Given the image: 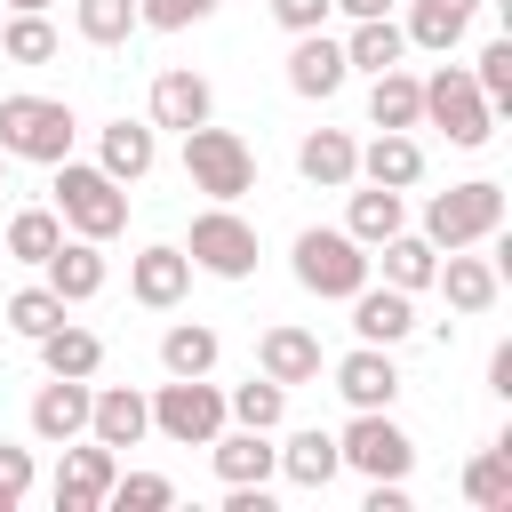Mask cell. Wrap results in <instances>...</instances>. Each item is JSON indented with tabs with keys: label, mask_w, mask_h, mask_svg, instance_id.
I'll list each match as a JSON object with an SVG mask.
<instances>
[{
	"label": "cell",
	"mask_w": 512,
	"mask_h": 512,
	"mask_svg": "<svg viewBox=\"0 0 512 512\" xmlns=\"http://www.w3.org/2000/svg\"><path fill=\"white\" fill-rule=\"evenodd\" d=\"M288 272H296V288H304V296L344 304L376 264H368V248H360L344 224H304V232H296V248H288Z\"/></svg>",
	"instance_id": "cell-1"
},
{
	"label": "cell",
	"mask_w": 512,
	"mask_h": 512,
	"mask_svg": "<svg viewBox=\"0 0 512 512\" xmlns=\"http://www.w3.org/2000/svg\"><path fill=\"white\" fill-rule=\"evenodd\" d=\"M72 136H80V120L64 96H0V152L8 160L56 168V160H72Z\"/></svg>",
	"instance_id": "cell-2"
},
{
	"label": "cell",
	"mask_w": 512,
	"mask_h": 512,
	"mask_svg": "<svg viewBox=\"0 0 512 512\" xmlns=\"http://www.w3.org/2000/svg\"><path fill=\"white\" fill-rule=\"evenodd\" d=\"M56 216H64V232H80V240H112L120 224H128V184H112L96 160H56Z\"/></svg>",
	"instance_id": "cell-3"
},
{
	"label": "cell",
	"mask_w": 512,
	"mask_h": 512,
	"mask_svg": "<svg viewBox=\"0 0 512 512\" xmlns=\"http://www.w3.org/2000/svg\"><path fill=\"white\" fill-rule=\"evenodd\" d=\"M504 232V184L496 176H472V184H448L424 200V240L432 248H480Z\"/></svg>",
	"instance_id": "cell-4"
},
{
	"label": "cell",
	"mask_w": 512,
	"mask_h": 512,
	"mask_svg": "<svg viewBox=\"0 0 512 512\" xmlns=\"http://www.w3.org/2000/svg\"><path fill=\"white\" fill-rule=\"evenodd\" d=\"M184 176L208 200H240V192H256V152H248L240 128L200 120V128H184Z\"/></svg>",
	"instance_id": "cell-5"
},
{
	"label": "cell",
	"mask_w": 512,
	"mask_h": 512,
	"mask_svg": "<svg viewBox=\"0 0 512 512\" xmlns=\"http://www.w3.org/2000/svg\"><path fill=\"white\" fill-rule=\"evenodd\" d=\"M424 120H432L456 152H480V144L496 136V104L480 96V80H472L464 64H440V72L424 80Z\"/></svg>",
	"instance_id": "cell-6"
},
{
	"label": "cell",
	"mask_w": 512,
	"mask_h": 512,
	"mask_svg": "<svg viewBox=\"0 0 512 512\" xmlns=\"http://www.w3.org/2000/svg\"><path fill=\"white\" fill-rule=\"evenodd\" d=\"M184 256H192V272H208V280H248V272H256V224H248L232 200H208V208L192 216Z\"/></svg>",
	"instance_id": "cell-7"
},
{
	"label": "cell",
	"mask_w": 512,
	"mask_h": 512,
	"mask_svg": "<svg viewBox=\"0 0 512 512\" xmlns=\"http://www.w3.org/2000/svg\"><path fill=\"white\" fill-rule=\"evenodd\" d=\"M152 432L176 440V448H208V440L224 432V392H216L208 376H168V384L152 392Z\"/></svg>",
	"instance_id": "cell-8"
},
{
	"label": "cell",
	"mask_w": 512,
	"mask_h": 512,
	"mask_svg": "<svg viewBox=\"0 0 512 512\" xmlns=\"http://www.w3.org/2000/svg\"><path fill=\"white\" fill-rule=\"evenodd\" d=\"M336 456H344L360 480H408L416 440L392 424V408H352V424L336 432Z\"/></svg>",
	"instance_id": "cell-9"
},
{
	"label": "cell",
	"mask_w": 512,
	"mask_h": 512,
	"mask_svg": "<svg viewBox=\"0 0 512 512\" xmlns=\"http://www.w3.org/2000/svg\"><path fill=\"white\" fill-rule=\"evenodd\" d=\"M112 472H120V448H104V440H64V464H56V512H96L104 496H112Z\"/></svg>",
	"instance_id": "cell-10"
},
{
	"label": "cell",
	"mask_w": 512,
	"mask_h": 512,
	"mask_svg": "<svg viewBox=\"0 0 512 512\" xmlns=\"http://www.w3.org/2000/svg\"><path fill=\"white\" fill-rule=\"evenodd\" d=\"M184 288H192V256H184V248L152 240V248H136V256H128V296H136L144 312H176V304H184Z\"/></svg>",
	"instance_id": "cell-11"
},
{
	"label": "cell",
	"mask_w": 512,
	"mask_h": 512,
	"mask_svg": "<svg viewBox=\"0 0 512 512\" xmlns=\"http://www.w3.org/2000/svg\"><path fill=\"white\" fill-rule=\"evenodd\" d=\"M296 48H288V88L296 96H312V104H328L344 80H352V64H344V40H328V24L320 32H288Z\"/></svg>",
	"instance_id": "cell-12"
},
{
	"label": "cell",
	"mask_w": 512,
	"mask_h": 512,
	"mask_svg": "<svg viewBox=\"0 0 512 512\" xmlns=\"http://www.w3.org/2000/svg\"><path fill=\"white\" fill-rule=\"evenodd\" d=\"M432 288L448 296V312H488L496 296H504V272H496V256H472V248H440V272H432Z\"/></svg>",
	"instance_id": "cell-13"
},
{
	"label": "cell",
	"mask_w": 512,
	"mask_h": 512,
	"mask_svg": "<svg viewBox=\"0 0 512 512\" xmlns=\"http://www.w3.org/2000/svg\"><path fill=\"white\" fill-rule=\"evenodd\" d=\"M344 304H352V336H360V344H408V328H416V296L392 288V280H384V288L360 280Z\"/></svg>",
	"instance_id": "cell-14"
},
{
	"label": "cell",
	"mask_w": 512,
	"mask_h": 512,
	"mask_svg": "<svg viewBox=\"0 0 512 512\" xmlns=\"http://www.w3.org/2000/svg\"><path fill=\"white\" fill-rule=\"evenodd\" d=\"M400 360H392V344H352L344 360H336V392L352 400V408H392L400 400Z\"/></svg>",
	"instance_id": "cell-15"
},
{
	"label": "cell",
	"mask_w": 512,
	"mask_h": 512,
	"mask_svg": "<svg viewBox=\"0 0 512 512\" xmlns=\"http://www.w3.org/2000/svg\"><path fill=\"white\" fill-rule=\"evenodd\" d=\"M152 160H160V128H152V120H104V128H96V168H104L112 184H144Z\"/></svg>",
	"instance_id": "cell-16"
},
{
	"label": "cell",
	"mask_w": 512,
	"mask_h": 512,
	"mask_svg": "<svg viewBox=\"0 0 512 512\" xmlns=\"http://www.w3.org/2000/svg\"><path fill=\"white\" fill-rule=\"evenodd\" d=\"M88 376H48L40 392H32V440H48V448H64V440H80L88 432Z\"/></svg>",
	"instance_id": "cell-17"
},
{
	"label": "cell",
	"mask_w": 512,
	"mask_h": 512,
	"mask_svg": "<svg viewBox=\"0 0 512 512\" xmlns=\"http://www.w3.org/2000/svg\"><path fill=\"white\" fill-rule=\"evenodd\" d=\"M144 432H152V400H144L136 384H96V392H88V440L136 448Z\"/></svg>",
	"instance_id": "cell-18"
},
{
	"label": "cell",
	"mask_w": 512,
	"mask_h": 512,
	"mask_svg": "<svg viewBox=\"0 0 512 512\" xmlns=\"http://www.w3.org/2000/svg\"><path fill=\"white\" fill-rule=\"evenodd\" d=\"M200 120H216V88L192 72V64H168L160 80H152V128H200Z\"/></svg>",
	"instance_id": "cell-19"
},
{
	"label": "cell",
	"mask_w": 512,
	"mask_h": 512,
	"mask_svg": "<svg viewBox=\"0 0 512 512\" xmlns=\"http://www.w3.org/2000/svg\"><path fill=\"white\" fill-rule=\"evenodd\" d=\"M40 280H48L64 304H88V296H104V240H80V232H64V240L48 248V264H40Z\"/></svg>",
	"instance_id": "cell-20"
},
{
	"label": "cell",
	"mask_w": 512,
	"mask_h": 512,
	"mask_svg": "<svg viewBox=\"0 0 512 512\" xmlns=\"http://www.w3.org/2000/svg\"><path fill=\"white\" fill-rule=\"evenodd\" d=\"M256 368L272 376V384H320V336L312 328H296V320H280V328H264L256 336Z\"/></svg>",
	"instance_id": "cell-21"
},
{
	"label": "cell",
	"mask_w": 512,
	"mask_h": 512,
	"mask_svg": "<svg viewBox=\"0 0 512 512\" xmlns=\"http://www.w3.org/2000/svg\"><path fill=\"white\" fill-rule=\"evenodd\" d=\"M424 176V144L408 136V128H376L368 144H360V176L352 184H384V192H408Z\"/></svg>",
	"instance_id": "cell-22"
},
{
	"label": "cell",
	"mask_w": 512,
	"mask_h": 512,
	"mask_svg": "<svg viewBox=\"0 0 512 512\" xmlns=\"http://www.w3.org/2000/svg\"><path fill=\"white\" fill-rule=\"evenodd\" d=\"M208 464H216L224 488H240V480H272V472H280V448H272V432L240 424V432H216V440H208Z\"/></svg>",
	"instance_id": "cell-23"
},
{
	"label": "cell",
	"mask_w": 512,
	"mask_h": 512,
	"mask_svg": "<svg viewBox=\"0 0 512 512\" xmlns=\"http://www.w3.org/2000/svg\"><path fill=\"white\" fill-rule=\"evenodd\" d=\"M296 176L320 184V192H344V184L360 176V144H352L344 128H312V136L296 144Z\"/></svg>",
	"instance_id": "cell-24"
},
{
	"label": "cell",
	"mask_w": 512,
	"mask_h": 512,
	"mask_svg": "<svg viewBox=\"0 0 512 512\" xmlns=\"http://www.w3.org/2000/svg\"><path fill=\"white\" fill-rule=\"evenodd\" d=\"M472 16H480V0H408V48H432V56H448L464 32H472Z\"/></svg>",
	"instance_id": "cell-25"
},
{
	"label": "cell",
	"mask_w": 512,
	"mask_h": 512,
	"mask_svg": "<svg viewBox=\"0 0 512 512\" xmlns=\"http://www.w3.org/2000/svg\"><path fill=\"white\" fill-rule=\"evenodd\" d=\"M368 128H424V80L408 64L368 80Z\"/></svg>",
	"instance_id": "cell-26"
},
{
	"label": "cell",
	"mask_w": 512,
	"mask_h": 512,
	"mask_svg": "<svg viewBox=\"0 0 512 512\" xmlns=\"http://www.w3.org/2000/svg\"><path fill=\"white\" fill-rule=\"evenodd\" d=\"M368 264H384V280L416 296V288H432V272H440V248H432L424 232H408V224H400L392 240H376V256H368Z\"/></svg>",
	"instance_id": "cell-27"
},
{
	"label": "cell",
	"mask_w": 512,
	"mask_h": 512,
	"mask_svg": "<svg viewBox=\"0 0 512 512\" xmlns=\"http://www.w3.org/2000/svg\"><path fill=\"white\" fill-rule=\"evenodd\" d=\"M32 344H40V368H48V376H96V368H104V336L80 328V320H56V328L32 336Z\"/></svg>",
	"instance_id": "cell-28"
},
{
	"label": "cell",
	"mask_w": 512,
	"mask_h": 512,
	"mask_svg": "<svg viewBox=\"0 0 512 512\" xmlns=\"http://www.w3.org/2000/svg\"><path fill=\"white\" fill-rule=\"evenodd\" d=\"M280 472H288L296 488H328V480L344 472V456H336V432H320V424L288 432V440H280Z\"/></svg>",
	"instance_id": "cell-29"
},
{
	"label": "cell",
	"mask_w": 512,
	"mask_h": 512,
	"mask_svg": "<svg viewBox=\"0 0 512 512\" xmlns=\"http://www.w3.org/2000/svg\"><path fill=\"white\" fill-rule=\"evenodd\" d=\"M408 224V200L400 192H384V184H360L352 200H344V232L360 240V248H376V240H392Z\"/></svg>",
	"instance_id": "cell-30"
},
{
	"label": "cell",
	"mask_w": 512,
	"mask_h": 512,
	"mask_svg": "<svg viewBox=\"0 0 512 512\" xmlns=\"http://www.w3.org/2000/svg\"><path fill=\"white\" fill-rule=\"evenodd\" d=\"M400 56H408V32H400L392 16H360V24H352V40H344V64H352V72H368V80H376V72H392Z\"/></svg>",
	"instance_id": "cell-31"
},
{
	"label": "cell",
	"mask_w": 512,
	"mask_h": 512,
	"mask_svg": "<svg viewBox=\"0 0 512 512\" xmlns=\"http://www.w3.org/2000/svg\"><path fill=\"white\" fill-rule=\"evenodd\" d=\"M464 504L512 512V440H496V448H480V456L464 464Z\"/></svg>",
	"instance_id": "cell-32"
},
{
	"label": "cell",
	"mask_w": 512,
	"mask_h": 512,
	"mask_svg": "<svg viewBox=\"0 0 512 512\" xmlns=\"http://www.w3.org/2000/svg\"><path fill=\"white\" fill-rule=\"evenodd\" d=\"M216 352H224V344H216L208 320H176V328L160 336V368H168V376H208Z\"/></svg>",
	"instance_id": "cell-33"
},
{
	"label": "cell",
	"mask_w": 512,
	"mask_h": 512,
	"mask_svg": "<svg viewBox=\"0 0 512 512\" xmlns=\"http://www.w3.org/2000/svg\"><path fill=\"white\" fill-rule=\"evenodd\" d=\"M224 416H232V424H256V432H280V416H288V384H272V376L256 368L248 384L224 392Z\"/></svg>",
	"instance_id": "cell-34"
},
{
	"label": "cell",
	"mask_w": 512,
	"mask_h": 512,
	"mask_svg": "<svg viewBox=\"0 0 512 512\" xmlns=\"http://www.w3.org/2000/svg\"><path fill=\"white\" fill-rule=\"evenodd\" d=\"M72 32L88 48H128V32L144 24H136V0H72Z\"/></svg>",
	"instance_id": "cell-35"
},
{
	"label": "cell",
	"mask_w": 512,
	"mask_h": 512,
	"mask_svg": "<svg viewBox=\"0 0 512 512\" xmlns=\"http://www.w3.org/2000/svg\"><path fill=\"white\" fill-rule=\"evenodd\" d=\"M64 40H56V24H48V8H16L8 24H0V56L8 64H48Z\"/></svg>",
	"instance_id": "cell-36"
},
{
	"label": "cell",
	"mask_w": 512,
	"mask_h": 512,
	"mask_svg": "<svg viewBox=\"0 0 512 512\" xmlns=\"http://www.w3.org/2000/svg\"><path fill=\"white\" fill-rule=\"evenodd\" d=\"M56 240H64V216H56V208H16V216H8V256H16V264H48Z\"/></svg>",
	"instance_id": "cell-37"
},
{
	"label": "cell",
	"mask_w": 512,
	"mask_h": 512,
	"mask_svg": "<svg viewBox=\"0 0 512 512\" xmlns=\"http://www.w3.org/2000/svg\"><path fill=\"white\" fill-rule=\"evenodd\" d=\"M64 312H72V304H64V296H56L48 280H32V288H16V296H8V328H16L24 344H32V336H48V328H56Z\"/></svg>",
	"instance_id": "cell-38"
},
{
	"label": "cell",
	"mask_w": 512,
	"mask_h": 512,
	"mask_svg": "<svg viewBox=\"0 0 512 512\" xmlns=\"http://www.w3.org/2000/svg\"><path fill=\"white\" fill-rule=\"evenodd\" d=\"M472 80H480V96L496 104V120L512 112V32H496L480 56H472Z\"/></svg>",
	"instance_id": "cell-39"
},
{
	"label": "cell",
	"mask_w": 512,
	"mask_h": 512,
	"mask_svg": "<svg viewBox=\"0 0 512 512\" xmlns=\"http://www.w3.org/2000/svg\"><path fill=\"white\" fill-rule=\"evenodd\" d=\"M104 504H120V512H168L176 504V480H160V472H112V496Z\"/></svg>",
	"instance_id": "cell-40"
},
{
	"label": "cell",
	"mask_w": 512,
	"mask_h": 512,
	"mask_svg": "<svg viewBox=\"0 0 512 512\" xmlns=\"http://www.w3.org/2000/svg\"><path fill=\"white\" fill-rule=\"evenodd\" d=\"M208 16H216V0H136V24L144 32H192Z\"/></svg>",
	"instance_id": "cell-41"
},
{
	"label": "cell",
	"mask_w": 512,
	"mask_h": 512,
	"mask_svg": "<svg viewBox=\"0 0 512 512\" xmlns=\"http://www.w3.org/2000/svg\"><path fill=\"white\" fill-rule=\"evenodd\" d=\"M24 496H32V448L0 440V512H16Z\"/></svg>",
	"instance_id": "cell-42"
},
{
	"label": "cell",
	"mask_w": 512,
	"mask_h": 512,
	"mask_svg": "<svg viewBox=\"0 0 512 512\" xmlns=\"http://www.w3.org/2000/svg\"><path fill=\"white\" fill-rule=\"evenodd\" d=\"M272 24L280 32H320L328 24V0H272Z\"/></svg>",
	"instance_id": "cell-43"
},
{
	"label": "cell",
	"mask_w": 512,
	"mask_h": 512,
	"mask_svg": "<svg viewBox=\"0 0 512 512\" xmlns=\"http://www.w3.org/2000/svg\"><path fill=\"white\" fill-rule=\"evenodd\" d=\"M368 512H408V480H368Z\"/></svg>",
	"instance_id": "cell-44"
},
{
	"label": "cell",
	"mask_w": 512,
	"mask_h": 512,
	"mask_svg": "<svg viewBox=\"0 0 512 512\" xmlns=\"http://www.w3.org/2000/svg\"><path fill=\"white\" fill-rule=\"evenodd\" d=\"M488 392H504V400H512V344H496V352H488Z\"/></svg>",
	"instance_id": "cell-45"
},
{
	"label": "cell",
	"mask_w": 512,
	"mask_h": 512,
	"mask_svg": "<svg viewBox=\"0 0 512 512\" xmlns=\"http://www.w3.org/2000/svg\"><path fill=\"white\" fill-rule=\"evenodd\" d=\"M328 8H344L352 24H360V16H392V0H328Z\"/></svg>",
	"instance_id": "cell-46"
},
{
	"label": "cell",
	"mask_w": 512,
	"mask_h": 512,
	"mask_svg": "<svg viewBox=\"0 0 512 512\" xmlns=\"http://www.w3.org/2000/svg\"><path fill=\"white\" fill-rule=\"evenodd\" d=\"M8 8H56V0H8Z\"/></svg>",
	"instance_id": "cell-47"
},
{
	"label": "cell",
	"mask_w": 512,
	"mask_h": 512,
	"mask_svg": "<svg viewBox=\"0 0 512 512\" xmlns=\"http://www.w3.org/2000/svg\"><path fill=\"white\" fill-rule=\"evenodd\" d=\"M0 184H8V152H0Z\"/></svg>",
	"instance_id": "cell-48"
}]
</instances>
